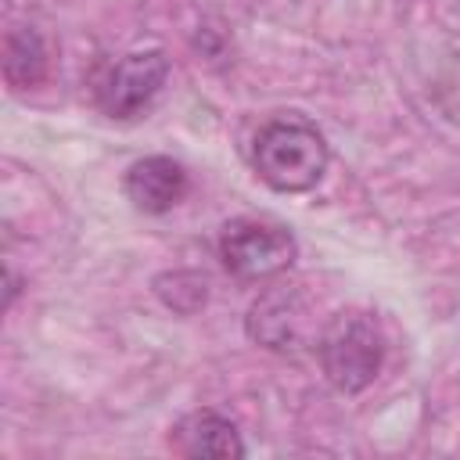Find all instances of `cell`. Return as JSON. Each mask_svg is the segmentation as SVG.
I'll list each match as a JSON object with an SVG mask.
<instances>
[{"label": "cell", "instance_id": "cell-6", "mask_svg": "<svg viewBox=\"0 0 460 460\" xmlns=\"http://www.w3.org/2000/svg\"><path fill=\"white\" fill-rule=\"evenodd\" d=\"M126 198L133 201L137 212L144 216H165L172 212L187 190H190V176L187 169L169 158V155H147V158H137L129 169H126Z\"/></svg>", "mask_w": 460, "mask_h": 460}, {"label": "cell", "instance_id": "cell-5", "mask_svg": "<svg viewBox=\"0 0 460 460\" xmlns=\"http://www.w3.org/2000/svg\"><path fill=\"white\" fill-rule=\"evenodd\" d=\"M248 338L273 352H291L309 338V302L298 284L266 288L248 309Z\"/></svg>", "mask_w": 460, "mask_h": 460}, {"label": "cell", "instance_id": "cell-4", "mask_svg": "<svg viewBox=\"0 0 460 460\" xmlns=\"http://www.w3.org/2000/svg\"><path fill=\"white\" fill-rule=\"evenodd\" d=\"M169 75V58L162 50H133L104 68L93 86L97 108L108 119H137L158 97Z\"/></svg>", "mask_w": 460, "mask_h": 460}, {"label": "cell", "instance_id": "cell-9", "mask_svg": "<svg viewBox=\"0 0 460 460\" xmlns=\"http://www.w3.org/2000/svg\"><path fill=\"white\" fill-rule=\"evenodd\" d=\"M14 295H18V277H14V273H7V298H4V305H11V302H14Z\"/></svg>", "mask_w": 460, "mask_h": 460}, {"label": "cell", "instance_id": "cell-7", "mask_svg": "<svg viewBox=\"0 0 460 460\" xmlns=\"http://www.w3.org/2000/svg\"><path fill=\"white\" fill-rule=\"evenodd\" d=\"M172 453L190 456V460H230V456H244V442L234 428V420H226L216 410H194L187 413L172 435H169Z\"/></svg>", "mask_w": 460, "mask_h": 460}, {"label": "cell", "instance_id": "cell-1", "mask_svg": "<svg viewBox=\"0 0 460 460\" xmlns=\"http://www.w3.org/2000/svg\"><path fill=\"white\" fill-rule=\"evenodd\" d=\"M331 162L323 133L302 115H277L259 126L252 140V165L262 183L280 194L309 190L323 180Z\"/></svg>", "mask_w": 460, "mask_h": 460}, {"label": "cell", "instance_id": "cell-2", "mask_svg": "<svg viewBox=\"0 0 460 460\" xmlns=\"http://www.w3.org/2000/svg\"><path fill=\"white\" fill-rule=\"evenodd\" d=\"M316 356H320V367H323L327 381L338 392L356 395L381 374L385 331L370 313L345 309V313H338L323 323V331L316 338Z\"/></svg>", "mask_w": 460, "mask_h": 460}, {"label": "cell", "instance_id": "cell-8", "mask_svg": "<svg viewBox=\"0 0 460 460\" xmlns=\"http://www.w3.org/2000/svg\"><path fill=\"white\" fill-rule=\"evenodd\" d=\"M47 43L32 25H14L4 40V75L11 86L25 90L47 75Z\"/></svg>", "mask_w": 460, "mask_h": 460}, {"label": "cell", "instance_id": "cell-3", "mask_svg": "<svg viewBox=\"0 0 460 460\" xmlns=\"http://www.w3.org/2000/svg\"><path fill=\"white\" fill-rule=\"evenodd\" d=\"M295 234L262 216H237L219 230V259L241 280H266L295 262Z\"/></svg>", "mask_w": 460, "mask_h": 460}]
</instances>
